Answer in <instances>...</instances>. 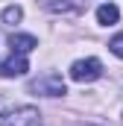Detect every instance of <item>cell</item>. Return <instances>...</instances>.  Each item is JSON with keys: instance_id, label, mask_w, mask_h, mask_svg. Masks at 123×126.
<instances>
[{"instance_id": "cell-7", "label": "cell", "mask_w": 123, "mask_h": 126, "mask_svg": "<svg viewBox=\"0 0 123 126\" xmlns=\"http://www.w3.org/2000/svg\"><path fill=\"white\" fill-rule=\"evenodd\" d=\"M44 6H47L50 12H67V15L79 12V6H76V3H70V0H62V3H59V0H47Z\"/></svg>"}, {"instance_id": "cell-5", "label": "cell", "mask_w": 123, "mask_h": 126, "mask_svg": "<svg viewBox=\"0 0 123 126\" xmlns=\"http://www.w3.org/2000/svg\"><path fill=\"white\" fill-rule=\"evenodd\" d=\"M9 47H12V53H30L38 47V41H35V35H27V32H12L9 35Z\"/></svg>"}, {"instance_id": "cell-1", "label": "cell", "mask_w": 123, "mask_h": 126, "mask_svg": "<svg viewBox=\"0 0 123 126\" xmlns=\"http://www.w3.org/2000/svg\"><path fill=\"white\" fill-rule=\"evenodd\" d=\"M0 126H41V114L35 106H18L0 114Z\"/></svg>"}, {"instance_id": "cell-4", "label": "cell", "mask_w": 123, "mask_h": 126, "mask_svg": "<svg viewBox=\"0 0 123 126\" xmlns=\"http://www.w3.org/2000/svg\"><path fill=\"white\" fill-rule=\"evenodd\" d=\"M27 70H30V62H27L24 53H12V59H6V62L0 64V76H9V79L24 76Z\"/></svg>"}, {"instance_id": "cell-8", "label": "cell", "mask_w": 123, "mask_h": 126, "mask_svg": "<svg viewBox=\"0 0 123 126\" xmlns=\"http://www.w3.org/2000/svg\"><path fill=\"white\" fill-rule=\"evenodd\" d=\"M24 18V9L21 6H6L3 9V24H18Z\"/></svg>"}, {"instance_id": "cell-3", "label": "cell", "mask_w": 123, "mask_h": 126, "mask_svg": "<svg viewBox=\"0 0 123 126\" xmlns=\"http://www.w3.org/2000/svg\"><path fill=\"white\" fill-rule=\"evenodd\" d=\"M30 91L32 94H41V97H64L67 94L62 76H56V73H47V76H41V79H32Z\"/></svg>"}, {"instance_id": "cell-2", "label": "cell", "mask_w": 123, "mask_h": 126, "mask_svg": "<svg viewBox=\"0 0 123 126\" xmlns=\"http://www.w3.org/2000/svg\"><path fill=\"white\" fill-rule=\"evenodd\" d=\"M103 76V62L100 59H79L70 64V79L73 82H94Z\"/></svg>"}, {"instance_id": "cell-9", "label": "cell", "mask_w": 123, "mask_h": 126, "mask_svg": "<svg viewBox=\"0 0 123 126\" xmlns=\"http://www.w3.org/2000/svg\"><path fill=\"white\" fill-rule=\"evenodd\" d=\"M108 50H111L117 59H123V32H120V35H114V38L108 41Z\"/></svg>"}, {"instance_id": "cell-6", "label": "cell", "mask_w": 123, "mask_h": 126, "mask_svg": "<svg viewBox=\"0 0 123 126\" xmlns=\"http://www.w3.org/2000/svg\"><path fill=\"white\" fill-rule=\"evenodd\" d=\"M97 21H100L103 27H111V24L120 21V9H117L114 3H103V6L97 9Z\"/></svg>"}, {"instance_id": "cell-10", "label": "cell", "mask_w": 123, "mask_h": 126, "mask_svg": "<svg viewBox=\"0 0 123 126\" xmlns=\"http://www.w3.org/2000/svg\"><path fill=\"white\" fill-rule=\"evenodd\" d=\"M0 64H3V62H0Z\"/></svg>"}]
</instances>
